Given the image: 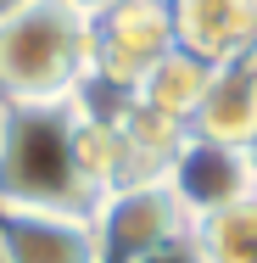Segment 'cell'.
Instances as JSON below:
<instances>
[{
  "mask_svg": "<svg viewBox=\"0 0 257 263\" xmlns=\"http://www.w3.org/2000/svg\"><path fill=\"white\" fill-rule=\"evenodd\" d=\"M78 106L0 101V213H73L95 218L101 196L78 174Z\"/></svg>",
  "mask_w": 257,
  "mask_h": 263,
  "instance_id": "1",
  "label": "cell"
},
{
  "mask_svg": "<svg viewBox=\"0 0 257 263\" xmlns=\"http://www.w3.org/2000/svg\"><path fill=\"white\" fill-rule=\"evenodd\" d=\"M90 79V17L34 0L0 23V101H73Z\"/></svg>",
  "mask_w": 257,
  "mask_h": 263,
  "instance_id": "2",
  "label": "cell"
},
{
  "mask_svg": "<svg viewBox=\"0 0 257 263\" xmlns=\"http://www.w3.org/2000/svg\"><path fill=\"white\" fill-rule=\"evenodd\" d=\"M168 51H173L168 0H112L101 17H90V79L134 90Z\"/></svg>",
  "mask_w": 257,
  "mask_h": 263,
  "instance_id": "3",
  "label": "cell"
},
{
  "mask_svg": "<svg viewBox=\"0 0 257 263\" xmlns=\"http://www.w3.org/2000/svg\"><path fill=\"white\" fill-rule=\"evenodd\" d=\"M162 185L179 202V213L190 218V230L202 218H218V213H229V208L257 196L252 157L241 146H224V140H207V135H185V146L162 168Z\"/></svg>",
  "mask_w": 257,
  "mask_h": 263,
  "instance_id": "4",
  "label": "cell"
},
{
  "mask_svg": "<svg viewBox=\"0 0 257 263\" xmlns=\"http://www.w3.org/2000/svg\"><path fill=\"white\" fill-rule=\"evenodd\" d=\"M95 230H101V247H106V263H134L190 235V218L179 213V202L168 196L162 179H146V185H117L106 191L101 208H95Z\"/></svg>",
  "mask_w": 257,
  "mask_h": 263,
  "instance_id": "5",
  "label": "cell"
},
{
  "mask_svg": "<svg viewBox=\"0 0 257 263\" xmlns=\"http://www.w3.org/2000/svg\"><path fill=\"white\" fill-rule=\"evenodd\" d=\"M173 45L207 67H229L257 51V0H168Z\"/></svg>",
  "mask_w": 257,
  "mask_h": 263,
  "instance_id": "6",
  "label": "cell"
},
{
  "mask_svg": "<svg viewBox=\"0 0 257 263\" xmlns=\"http://www.w3.org/2000/svg\"><path fill=\"white\" fill-rule=\"evenodd\" d=\"M0 263H106L95 218L0 213Z\"/></svg>",
  "mask_w": 257,
  "mask_h": 263,
  "instance_id": "7",
  "label": "cell"
},
{
  "mask_svg": "<svg viewBox=\"0 0 257 263\" xmlns=\"http://www.w3.org/2000/svg\"><path fill=\"white\" fill-rule=\"evenodd\" d=\"M190 135L241 146V152L257 140V51L229 62V67H212V84L202 96V112H196Z\"/></svg>",
  "mask_w": 257,
  "mask_h": 263,
  "instance_id": "8",
  "label": "cell"
},
{
  "mask_svg": "<svg viewBox=\"0 0 257 263\" xmlns=\"http://www.w3.org/2000/svg\"><path fill=\"white\" fill-rule=\"evenodd\" d=\"M207 84H212V67L173 45V51L162 56L140 84H134V101L146 106V112H156V118H168V123H185V129H190L196 112H202Z\"/></svg>",
  "mask_w": 257,
  "mask_h": 263,
  "instance_id": "9",
  "label": "cell"
},
{
  "mask_svg": "<svg viewBox=\"0 0 257 263\" xmlns=\"http://www.w3.org/2000/svg\"><path fill=\"white\" fill-rule=\"evenodd\" d=\"M190 235L207 263H257V196L218 213V218H202Z\"/></svg>",
  "mask_w": 257,
  "mask_h": 263,
  "instance_id": "10",
  "label": "cell"
},
{
  "mask_svg": "<svg viewBox=\"0 0 257 263\" xmlns=\"http://www.w3.org/2000/svg\"><path fill=\"white\" fill-rule=\"evenodd\" d=\"M134 263H207L202 247H196V235H179V241H168V247H156V252H146V258Z\"/></svg>",
  "mask_w": 257,
  "mask_h": 263,
  "instance_id": "11",
  "label": "cell"
},
{
  "mask_svg": "<svg viewBox=\"0 0 257 263\" xmlns=\"http://www.w3.org/2000/svg\"><path fill=\"white\" fill-rule=\"evenodd\" d=\"M62 6H67V11H78V17H101L112 0H62Z\"/></svg>",
  "mask_w": 257,
  "mask_h": 263,
  "instance_id": "12",
  "label": "cell"
},
{
  "mask_svg": "<svg viewBox=\"0 0 257 263\" xmlns=\"http://www.w3.org/2000/svg\"><path fill=\"white\" fill-rule=\"evenodd\" d=\"M28 6H34V0H0V23H6V17H17V11H28Z\"/></svg>",
  "mask_w": 257,
  "mask_h": 263,
  "instance_id": "13",
  "label": "cell"
},
{
  "mask_svg": "<svg viewBox=\"0 0 257 263\" xmlns=\"http://www.w3.org/2000/svg\"><path fill=\"white\" fill-rule=\"evenodd\" d=\"M246 157H252V174H257V140H252V146H246Z\"/></svg>",
  "mask_w": 257,
  "mask_h": 263,
  "instance_id": "14",
  "label": "cell"
}]
</instances>
